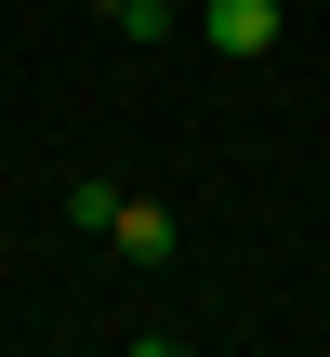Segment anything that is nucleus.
Listing matches in <instances>:
<instances>
[{
    "instance_id": "f257e3e1",
    "label": "nucleus",
    "mask_w": 330,
    "mask_h": 357,
    "mask_svg": "<svg viewBox=\"0 0 330 357\" xmlns=\"http://www.w3.org/2000/svg\"><path fill=\"white\" fill-rule=\"evenodd\" d=\"M106 252H119V265H172V252H185V225H172L159 199H119V212H106Z\"/></svg>"
},
{
    "instance_id": "f03ea898",
    "label": "nucleus",
    "mask_w": 330,
    "mask_h": 357,
    "mask_svg": "<svg viewBox=\"0 0 330 357\" xmlns=\"http://www.w3.org/2000/svg\"><path fill=\"white\" fill-rule=\"evenodd\" d=\"M212 53H278V0H212Z\"/></svg>"
}]
</instances>
